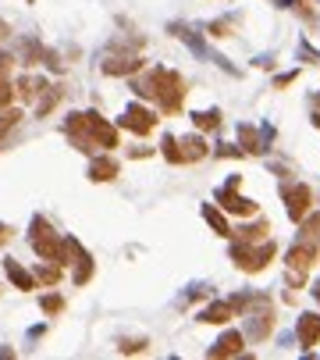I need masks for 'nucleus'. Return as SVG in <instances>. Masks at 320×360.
I'll use <instances>...</instances> for the list:
<instances>
[{
  "mask_svg": "<svg viewBox=\"0 0 320 360\" xmlns=\"http://www.w3.org/2000/svg\"><path fill=\"white\" fill-rule=\"evenodd\" d=\"M64 136H68L72 146L82 150V154H96V150L111 154V150L118 146V125L104 122V114H96V111L68 114L64 118Z\"/></svg>",
  "mask_w": 320,
  "mask_h": 360,
  "instance_id": "1",
  "label": "nucleus"
},
{
  "mask_svg": "<svg viewBox=\"0 0 320 360\" xmlns=\"http://www.w3.org/2000/svg\"><path fill=\"white\" fill-rule=\"evenodd\" d=\"M132 89L136 97L143 100H153L164 114H178L182 104H185V79L175 72V68H164V65H153L143 79H132Z\"/></svg>",
  "mask_w": 320,
  "mask_h": 360,
  "instance_id": "2",
  "label": "nucleus"
},
{
  "mask_svg": "<svg viewBox=\"0 0 320 360\" xmlns=\"http://www.w3.org/2000/svg\"><path fill=\"white\" fill-rule=\"evenodd\" d=\"M242 336L249 343H264L271 332H274V304H271V296L267 292H249L246 299V307H242Z\"/></svg>",
  "mask_w": 320,
  "mask_h": 360,
  "instance_id": "3",
  "label": "nucleus"
},
{
  "mask_svg": "<svg viewBox=\"0 0 320 360\" xmlns=\"http://www.w3.org/2000/svg\"><path fill=\"white\" fill-rule=\"evenodd\" d=\"M232 264L239 267V272H246V275H256V272H264V267L274 260V253H278V243L267 235V239H260V243H232Z\"/></svg>",
  "mask_w": 320,
  "mask_h": 360,
  "instance_id": "4",
  "label": "nucleus"
},
{
  "mask_svg": "<svg viewBox=\"0 0 320 360\" xmlns=\"http://www.w3.org/2000/svg\"><path fill=\"white\" fill-rule=\"evenodd\" d=\"M160 154H164L168 164H196L210 154V146L203 136H164L160 139Z\"/></svg>",
  "mask_w": 320,
  "mask_h": 360,
  "instance_id": "5",
  "label": "nucleus"
},
{
  "mask_svg": "<svg viewBox=\"0 0 320 360\" xmlns=\"http://www.w3.org/2000/svg\"><path fill=\"white\" fill-rule=\"evenodd\" d=\"M317 253H320V243H310V239H296V243H292V250H288V257H285V264H288V275H285L288 289H303L310 267L317 264Z\"/></svg>",
  "mask_w": 320,
  "mask_h": 360,
  "instance_id": "6",
  "label": "nucleus"
},
{
  "mask_svg": "<svg viewBox=\"0 0 320 360\" xmlns=\"http://www.w3.org/2000/svg\"><path fill=\"white\" fill-rule=\"evenodd\" d=\"M29 246L36 250L40 260H57L61 264V235L54 232V225L43 214H36L29 225Z\"/></svg>",
  "mask_w": 320,
  "mask_h": 360,
  "instance_id": "7",
  "label": "nucleus"
},
{
  "mask_svg": "<svg viewBox=\"0 0 320 360\" xmlns=\"http://www.w3.org/2000/svg\"><path fill=\"white\" fill-rule=\"evenodd\" d=\"M64 264H72V282H75V285H86V282L93 279V272H96L93 257L86 253V246L79 243L75 235L61 239V267H64Z\"/></svg>",
  "mask_w": 320,
  "mask_h": 360,
  "instance_id": "8",
  "label": "nucleus"
},
{
  "mask_svg": "<svg viewBox=\"0 0 320 360\" xmlns=\"http://www.w3.org/2000/svg\"><path fill=\"white\" fill-rule=\"evenodd\" d=\"M171 33H175V36H178V40H182L189 50H192V54H196L200 61H214V65H221V68L228 72V75H239V68H235V65H228V57L214 54V50L207 47V40H203V36H200L192 25H182V22H175V25H171Z\"/></svg>",
  "mask_w": 320,
  "mask_h": 360,
  "instance_id": "9",
  "label": "nucleus"
},
{
  "mask_svg": "<svg viewBox=\"0 0 320 360\" xmlns=\"http://www.w3.org/2000/svg\"><path fill=\"white\" fill-rule=\"evenodd\" d=\"M239 182H242V175H232L228 182H224V186L217 189V203H221V211H228V214L253 218L256 211H260V203L249 200V196H239Z\"/></svg>",
  "mask_w": 320,
  "mask_h": 360,
  "instance_id": "10",
  "label": "nucleus"
},
{
  "mask_svg": "<svg viewBox=\"0 0 320 360\" xmlns=\"http://www.w3.org/2000/svg\"><path fill=\"white\" fill-rule=\"evenodd\" d=\"M281 200H285L288 218L299 225V221L310 214V207H313V189H310L306 182H285V186H281Z\"/></svg>",
  "mask_w": 320,
  "mask_h": 360,
  "instance_id": "11",
  "label": "nucleus"
},
{
  "mask_svg": "<svg viewBox=\"0 0 320 360\" xmlns=\"http://www.w3.org/2000/svg\"><path fill=\"white\" fill-rule=\"evenodd\" d=\"M118 129H128L132 136H150L157 129V114L150 107H143V104H128L121 111V118H118Z\"/></svg>",
  "mask_w": 320,
  "mask_h": 360,
  "instance_id": "12",
  "label": "nucleus"
},
{
  "mask_svg": "<svg viewBox=\"0 0 320 360\" xmlns=\"http://www.w3.org/2000/svg\"><path fill=\"white\" fill-rule=\"evenodd\" d=\"M239 139H242V154H253V157H260L271 150V139H274V125H260V132H256L253 125H239Z\"/></svg>",
  "mask_w": 320,
  "mask_h": 360,
  "instance_id": "13",
  "label": "nucleus"
},
{
  "mask_svg": "<svg viewBox=\"0 0 320 360\" xmlns=\"http://www.w3.org/2000/svg\"><path fill=\"white\" fill-rule=\"evenodd\" d=\"M296 339H299L303 350H310V346L320 343V314H299V321H296Z\"/></svg>",
  "mask_w": 320,
  "mask_h": 360,
  "instance_id": "14",
  "label": "nucleus"
},
{
  "mask_svg": "<svg viewBox=\"0 0 320 360\" xmlns=\"http://www.w3.org/2000/svg\"><path fill=\"white\" fill-rule=\"evenodd\" d=\"M232 318H235L232 299H214V304H207V307L200 311L196 321H203V324H228Z\"/></svg>",
  "mask_w": 320,
  "mask_h": 360,
  "instance_id": "15",
  "label": "nucleus"
},
{
  "mask_svg": "<svg viewBox=\"0 0 320 360\" xmlns=\"http://www.w3.org/2000/svg\"><path fill=\"white\" fill-rule=\"evenodd\" d=\"M242 346H246V336H242V332H224V336L207 350V357H217V360H224V357H239Z\"/></svg>",
  "mask_w": 320,
  "mask_h": 360,
  "instance_id": "16",
  "label": "nucleus"
},
{
  "mask_svg": "<svg viewBox=\"0 0 320 360\" xmlns=\"http://www.w3.org/2000/svg\"><path fill=\"white\" fill-rule=\"evenodd\" d=\"M100 68H104V75H136V72L143 68V57H136V54H118V57H107Z\"/></svg>",
  "mask_w": 320,
  "mask_h": 360,
  "instance_id": "17",
  "label": "nucleus"
},
{
  "mask_svg": "<svg viewBox=\"0 0 320 360\" xmlns=\"http://www.w3.org/2000/svg\"><path fill=\"white\" fill-rule=\"evenodd\" d=\"M4 275L11 279V285H18L22 292H29V289H36V275H29L25 267L15 260V257H4Z\"/></svg>",
  "mask_w": 320,
  "mask_h": 360,
  "instance_id": "18",
  "label": "nucleus"
},
{
  "mask_svg": "<svg viewBox=\"0 0 320 360\" xmlns=\"http://www.w3.org/2000/svg\"><path fill=\"white\" fill-rule=\"evenodd\" d=\"M89 178H93V182H114V178H118V161L114 157H93L89 161Z\"/></svg>",
  "mask_w": 320,
  "mask_h": 360,
  "instance_id": "19",
  "label": "nucleus"
},
{
  "mask_svg": "<svg viewBox=\"0 0 320 360\" xmlns=\"http://www.w3.org/2000/svg\"><path fill=\"white\" fill-rule=\"evenodd\" d=\"M271 232V221H256V225H242L232 232V239H239V243H260V239H267Z\"/></svg>",
  "mask_w": 320,
  "mask_h": 360,
  "instance_id": "20",
  "label": "nucleus"
},
{
  "mask_svg": "<svg viewBox=\"0 0 320 360\" xmlns=\"http://www.w3.org/2000/svg\"><path fill=\"white\" fill-rule=\"evenodd\" d=\"M47 89V79H36V75H22L18 79V86H15V93L22 97V100H32V97H40Z\"/></svg>",
  "mask_w": 320,
  "mask_h": 360,
  "instance_id": "21",
  "label": "nucleus"
},
{
  "mask_svg": "<svg viewBox=\"0 0 320 360\" xmlns=\"http://www.w3.org/2000/svg\"><path fill=\"white\" fill-rule=\"evenodd\" d=\"M189 118H192V125H196L200 132H214V129H221V111H217V107H210V111H192Z\"/></svg>",
  "mask_w": 320,
  "mask_h": 360,
  "instance_id": "22",
  "label": "nucleus"
},
{
  "mask_svg": "<svg viewBox=\"0 0 320 360\" xmlns=\"http://www.w3.org/2000/svg\"><path fill=\"white\" fill-rule=\"evenodd\" d=\"M61 97H64V89H61V86H47L43 93H40V104H36V118H47V114L61 104Z\"/></svg>",
  "mask_w": 320,
  "mask_h": 360,
  "instance_id": "23",
  "label": "nucleus"
},
{
  "mask_svg": "<svg viewBox=\"0 0 320 360\" xmlns=\"http://www.w3.org/2000/svg\"><path fill=\"white\" fill-rule=\"evenodd\" d=\"M203 218H207V225H210V228H214L217 235H224V239H232V225L224 221V214L217 211L214 203H203Z\"/></svg>",
  "mask_w": 320,
  "mask_h": 360,
  "instance_id": "24",
  "label": "nucleus"
},
{
  "mask_svg": "<svg viewBox=\"0 0 320 360\" xmlns=\"http://www.w3.org/2000/svg\"><path fill=\"white\" fill-rule=\"evenodd\" d=\"M8 72H11V57H0V107H8L15 100V86H11Z\"/></svg>",
  "mask_w": 320,
  "mask_h": 360,
  "instance_id": "25",
  "label": "nucleus"
},
{
  "mask_svg": "<svg viewBox=\"0 0 320 360\" xmlns=\"http://www.w3.org/2000/svg\"><path fill=\"white\" fill-rule=\"evenodd\" d=\"M36 282L57 285V282H61V264H57V260H43V264L36 267Z\"/></svg>",
  "mask_w": 320,
  "mask_h": 360,
  "instance_id": "26",
  "label": "nucleus"
},
{
  "mask_svg": "<svg viewBox=\"0 0 320 360\" xmlns=\"http://www.w3.org/2000/svg\"><path fill=\"white\" fill-rule=\"evenodd\" d=\"M40 307H43V314H47V318H54V314H61V311H64V296H57V292L40 296Z\"/></svg>",
  "mask_w": 320,
  "mask_h": 360,
  "instance_id": "27",
  "label": "nucleus"
},
{
  "mask_svg": "<svg viewBox=\"0 0 320 360\" xmlns=\"http://www.w3.org/2000/svg\"><path fill=\"white\" fill-rule=\"evenodd\" d=\"M146 346H150V339H118V353H125V357L128 353H143Z\"/></svg>",
  "mask_w": 320,
  "mask_h": 360,
  "instance_id": "28",
  "label": "nucleus"
},
{
  "mask_svg": "<svg viewBox=\"0 0 320 360\" xmlns=\"http://www.w3.org/2000/svg\"><path fill=\"white\" fill-rule=\"evenodd\" d=\"M22 122V111H4V114H0V136H4L8 129H15Z\"/></svg>",
  "mask_w": 320,
  "mask_h": 360,
  "instance_id": "29",
  "label": "nucleus"
},
{
  "mask_svg": "<svg viewBox=\"0 0 320 360\" xmlns=\"http://www.w3.org/2000/svg\"><path fill=\"white\" fill-rule=\"evenodd\" d=\"M207 33H210V36H232V22H228V18L210 22V25H207Z\"/></svg>",
  "mask_w": 320,
  "mask_h": 360,
  "instance_id": "30",
  "label": "nucleus"
},
{
  "mask_svg": "<svg viewBox=\"0 0 320 360\" xmlns=\"http://www.w3.org/2000/svg\"><path fill=\"white\" fill-rule=\"evenodd\" d=\"M200 296H210V285H203V282H200V285H189V292L182 296V307L192 304V299H200Z\"/></svg>",
  "mask_w": 320,
  "mask_h": 360,
  "instance_id": "31",
  "label": "nucleus"
},
{
  "mask_svg": "<svg viewBox=\"0 0 320 360\" xmlns=\"http://www.w3.org/2000/svg\"><path fill=\"white\" fill-rule=\"evenodd\" d=\"M217 157H242V150L232 146V143H221V146H217Z\"/></svg>",
  "mask_w": 320,
  "mask_h": 360,
  "instance_id": "32",
  "label": "nucleus"
},
{
  "mask_svg": "<svg viewBox=\"0 0 320 360\" xmlns=\"http://www.w3.org/2000/svg\"><path fill=\"white\" fill-rule=\"evenodd\" d=\"M296 79H299V72H285V75H278V79H274V89H285L288 82H296Z\"/></svg>",
  "mask_w": 320,
  "mask_h": 360,
  "instance_id": "33",
  "label": "nucleus"
},
{
  "mask_svg": "<svg viewBox=\"0 0 320 360\" xmlns=\"http://www.w3.org/2000/svg\"><path fill=\"white\" fill-rule=\"evenodd\" d=\"M299 54H303V57H310L313 65H320V54H317V50H313L310 43H299Z\"/></svg>",
  "mask_w": 320,
  "mask_h": 360,
  "instance_id": "34",
  "label": "nucleus"
},
{
  "mask_svg": "<svg viewBox=\"0 0 320 360\" xmlns=\"http://www.w3.org/2000/svg\"><path fill=\"white\" fill-rule=\"evenodd\" d=\"M11 235H15V228H11V225H4V221H0V243H8Z\"/></svg>",
  "mask_w": 320,
  "mask_h": 360,
  "instance_id": "35",
  "label": "nucleus"
},
{
  "mask_svg": "<svg viewBox=\"0 0 320 360\" xmlns=\"http://www.w3.org/2000/svg\"><path fill=\"white\" fill-rule=\"evenodd\" d=\"M303 0H274V8H299Z\"/></svg>",
  "mask_w": 320,
  "mask_h": 360,
  "instance_id": "36",
  "label": "nucleus"
},
{
  "mask_svg": "<svg viewBox=\"0 0 320 360\" xmlns=\"http://www.w3.org/2000/svg\"><path fill=\"white\" fill-rule=\"evenodd\" d=\"M47 332V324H36V328H29V339H40Z\"/></svg>",
  "mask_w": 320,
  "mask_h": 360,
  "instance_id": "37",
  "label": "nucleus"
},
{
  "mask_svg": "<svg viewBox=\"0 0 320 360\" xmlns=\"http://www.w3.org/2000/svg\"><path fill=\"white\" fill-rule=\"evenodd\" d=\"M310 122H313V125H317V129H320V111H317V114H313V118H310Z\"/></svg>",
  "mask_w": 320,
  "mask_h": 360,
  "instance_id": "38",
  "label": "nucleus"
},
{
  "mask_svg": "<svg viewBox=\"0 0 320 360\" xmlns=\"http://www.w3.org/2000/svg\"><path fill=\"white\" fill-rule=\"evenodd\" d=\"M313 296H317V299H320V282H317V285H313Z\"/></svg>",
  "mask_w": 320,
  "mask_h": 360,
  "instance_id": "39",
  "label": "nucleus"
},
{
  "mask_svg": "<svg viewBox=\"0 0 320 360\" xmlns=\"http://www.w3.org/2000/svg\"><path fill=\"white\" fill-rule=\"evenodd\" d=\"M29 4H32V0H29Z\"/></svg>",
  "mask_w": 320,
  "mask_h": 360,
  "instance_id": "40",
  "label": "nucleus"
}]
</instances>
